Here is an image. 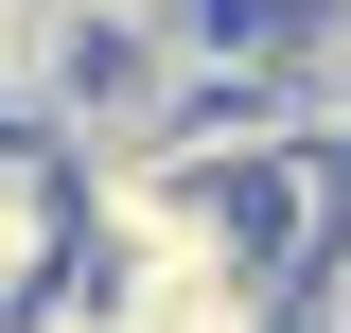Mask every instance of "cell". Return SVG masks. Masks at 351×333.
<instances>
[{"label":"cell","instance_id":"1","mask_svg":"<svg viewBox=\"0 0 351 333\" xmlns=\"http://www.w3.org/2000/svg\"><path fill=\"white\" fill-rule=\"evenodd\" d=\"M71 298H88V175H71V140L0 123V333L71 316Z\"/></svg>","mask_w":351,"mask_h":333},{"label":"cell","instance_id":"3","mask_svg":"<svg viewBox=\"0 0 351 333\" xmlns=\"http://www.w3.org/2000/svg\"><path fill=\"white\" fill-rule=\"evenodd\" d=\"M53 333H106V298H71V316H53Z\"/></svg>","mask_w":351,"mask_h":333},{"label":"cell","instance_id":"2","mask_svg":"<svg viewBox=\"0 0 351 333\" xmlns=\"http://www.w3.org/2000/svg\"><path fill=\"white\" fill-rule=\"evenodd\" d=\"M88 298H106V333H299L281 281H88Z\"/></svg>","mask_w":351,"mask_h":333}]
</instances>
